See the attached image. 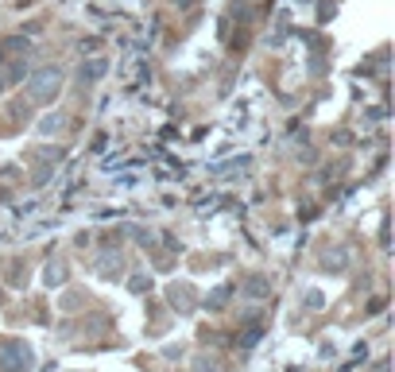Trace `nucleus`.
Returning <instances> with one entry per match:
<instances>
[{
	"label": "nucleus",
	"instance_id": "5",
	"mask_svg": "<svg viewBox=\"0 0 395 372\" xmlns=\"http://www.w3.org/2000/svg\"><path fill=\"white\" fill-rule=\"evenodd\" d=\"M225 298H229V287H217L214 295H210V310H217V307H225Z\"/></svg>",
	"mask_w": 395,
	"mask_h": 372
},
{
	"label": "nucleus",
	"instance_id": "8",
	"mask_svg": "<svg viewBox=\"0 0 395 372\" xmlns=\"http://www.w3.org/2000/svg\"><path fill=\"white\" fill-rule=\"evenodd\" d=\"M306 307H321V295H318V291H306Z\"/></svg>",
	"mask_w": 395,
	"mask_h": 372
},
{
	"label": "nucleus",
	"instance_id": "7",
	"mask_svg": "<svg viewBox=\"0 0 395 372\" xmlns=\"http://www.w3.org/2000/svg\"><path fill=\"white\" fill-rule=\"evenodd\" d=\"M47 276H51V279H47V283H63V264H54L51 272H47Z\"/></svg>",
	"mask_w": 395,
	"mask_h": 372
},
{
	"label": "nucleus",
	"instance_id": "2",
	"mask_svg": "<svg viewBox=\"0 0 395 372\" xmlns=\"http://www.w3.org/2000/svg\"><path fill=\"white\" fill-rule=\"evenodd\" d=\"M58 82H63V74L54 70V66H47V70H39V74L32 78V97L35 101H47V97L58 89Z\"/></svg>",
	"mask_w": 395,
	"mask_h": 372
},
{
	"label": "nucleus",
	"instance_id": "3",
	"mask_svg": "<svg viewBox=\"0 0 395 372\" xmlns=\"http://www.w3.org/2000/svg\"><path fill=\"white\" fill-rule=\"evenodd\" d=\"M245 295H252V298H264V295H271V279H264V276H252L245 283Z\"/></svg>",
	"mask_w": 395,
	"mask_h": 372
},
{
	"label": "nucleus",
	"instance_id": "6",
	"mask_svg": "<svg viewBox=\"0 0 395 372\" xmlns=\"http://www.w3.org/2000/svg\"><path fill=\"white\" fill-rule=\"evenodd\" d=\"M39 128H43L47 136H51V132H58V128H63V117H47V120H43V124H39Z\"/></svg>",
	"mask_w": 395,
	"mask_h": 372
},
{
	"label": "nucleus",
	"instance_id": "9",
	"mask_svg": "<svg viewBox=\"0 0 395 372\" xmlns=\"http://www.w3.org/2000/svg\"><path fill=\"white\" fill-rule=\"evenodd\" d=\"M198 372H217V364H210V361H198Z\"/></svg>",
	"mask_w": 395,
	"mask_h": 372
},
{
	"label": "nucleus",
	"instance_id": "1",
	"mask_svg": "<svg viewBox=\"0 0 395 372\" xmlns=\"http://www.w3.org/2000/svg\"><path fill=\"white\" fill-rule=\"evenodd\" d=\"M0 364L8 372H27L32 369V349H27L23 341H4V345H0Z\"/></svg>",
	"mask_w": 395,
	"mask_h": 372
},
{
	"label": "nucleus",
	"instance_id": "4",
	"mask_svg": "<svg viewBox=\"0 0 395 372\" xmlns=\"http://www.w3.org/2000/svg\"><path fill=\"white\" fill-rule=\"evenodd\" d=\"M321 264H326V267H345V264H349V256H345V252H326Z\"/></svg>",
	"mask_w": 395,
	"mask_h": 372
}]
</instances>
